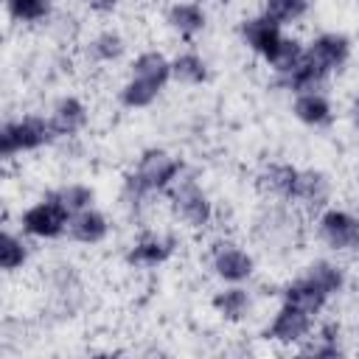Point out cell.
Returning <instances> with one entry per match:
<instances>
[{"mask_svg": "<svg viewBox=\"0 0 359 359\" xmlns=\"http://www.w3.org/2000/svg\"><path fill=\"white\" fill-rule=\"evenodd\" d=\"M53 135L56 132H53L50 121H42V118H22L17 123H6L0 132V154L11 157L14 151L36 149V146L48 143Z\"/></svg>", "mask_w": 359, "mask_h": 359, "instance_id": "obj_1", "label": "cell"}, {"mask_svg": "<svg viewBox=\"0 0 359 359\" xmlns=\"http://www.w3.org/2000/svg\"><path fill=\"white\" fill-rule=\"evenodd\" d=\"M180 171V163L163 151V149H151L140 157L137 163V171L135 177L129 180V185L137 191V194H146V191H157L163 185H168V180H174V174Z\"/></svg>", "mask_w": 359, "mask_h": 359, "instance_id": "obj_2", "label": "cell"}, {"mask_svg": "<svg viewBox=\"0 0 359 359\" xmlns=\"http://www.w3.org/2000/svg\"><path fill=\"white\" fill-rule=\"evenodd\" d=\"M67 210L50 199V202H42V205H34L31 210H25L22 216V227L34 236H42V238H50V236H59L67 224Z\"/></svg>", "mask_w": 359, "mask_h": 359, "instance_id": "obj_3", "label": "cell"}, {"mask_svg": "<svg viewBox=\"0 0 359 359\" xmlns=\"http://www.w3.org/2000/svg\"><path fill=\"white\" fill-rule=\"evenodd\" d=\"M323 238L334 247V250H353L359 247V222L351 213L342 210H328L320 222Z\"/></svg>", "mask_w": 359, "mask_h": 359, "instance_id": "obj_4", "label": "cell"}, {"mask_svg": "<svg viewBox=\"0 0 359 359\" xmlns=\"http://www.w3.org/2000/svg\"><path fill=\"white\" fill-rule=\"evenodd\" d=\"M174 208L177 213L194 224V227H202L208 219H210V202L205 199V194L196 188V182H185L174 191Z\"/></svg>", "mask_w": 359, "mask_h": 359, "instance_id": "obj_5", "label": "cell"}, {"mask_svg": "<svg viewBox=\"0 0 359 359\" xmlns=\"http://www.w3.org/2000/svg\"><path fill=\"white\" fill-rule=\"evenodd\" d=\"M306 56L314 62V67H317L320 73H328L331 67H337V65L345 62V56H348V42H345V36L323 34L320 39L311 42V50H309Z\"/></svg>", "mask_w": 359, "mask_h": 359, "instance_id": "obj_6", "label": "cell"}, {"mask_svg": "<svg viewBox=\"0 0 359 359\" xmlns=\"http://www.w3.org/2000/svg\"><path fill=\"white\" fill-rule=\"evenodd\" d=\"M306 331H309V314L286 303V306L278 311V317H275V323H272V328H269V337H272V339H280V342H294V339H300Z\"/></svg>", "mask_w": 359, "mask_h": 359, "instance_id": "obj_7", "label": "cell"}, {"mask_svg": "<svg viewBox=\"0 0 359 359\" xmlns=\"http://www.w3.org/2000/svg\"><path fill=\"white\" fill-rule=\"evenodd\" d=\"M244 36H247V42L258 50V53H264L266 59L275 53V48L280 45V31H278V22L272 20V17H258V20H250L247 25H244Z\"/></svg>", "mask_w": 359, "mask_h": 359, "instance_id": "obj_8", "label": "cell"}, {"mask_svg": "<svg viewBox=\"0 0 359 359\" xmlns=\"http://www.w3.org/2000/svg\"><path fill=\"white\" fill-rule=\"evenodd\" d=\"M213 264H216V272H219L222 278H227V280H244V278L252 272V258H250L247 252L230 247V244L222 247V250H216Z\"/></svg>", "mask_w": 359, "mask_h": 359, "instance_id": "obj_9", "label": "cell"}, {"mask_svg": "<svg viewBox=\"0 0 359 359\" xmlns=\"http://www.w3.org/2000/svg\"><path fill=\"white\" fill-rule=\"evenodd\" d=\"M325 292L314 283V280H297V283H292L289 289H286V303L289 306H294V309H300V311H306V314H314V311H320L323 309V303H325Z\"/></svg>", "mask_w": 359, "mask_h": 359, "instance_id": "obj_10", "label": "cell"}, {"mask_svg": "<svg viewBox=\"0 0 359 359\" xmlns=\"http://www.w3.org/2000/svg\"><path fill=\"white\" fill-rule=\"evenodd\" d=\"M84 121H87V112H84L81 101L65 98V101L56 104L53 118H50V126H53L56 135H73V132H79L84 126Z\"/></svg>", "mask_w": 359, "mask_h": 359, "instance_id": "obj_11", "label": "cell"}, {"mask_svg": "<svg viewBox=\"0 0 359 359\" xmlns=\"http://www.w3.org/2000/svg\"><path fill=\"white\" fill-rule=\"evenodd\" d=\"M294 199H303L306 205H323L328 199V180L320 171H297V182H294Z\"/></svg>", "mask_w": 359, "mask_h": 359, "instance_id": "obj_12", "label": "cell"}, {"mask_svg": "<svg viewBox=\"0 0 359 359\" xmlns=\"http://www.w3.org/2000/svg\"><path fill=\"white\" fill-rule=\"evenodd\" d=\"M70 233H73V238H79L84 244H95V241H101L107 236V219L101 213H95V210L87 208V210H81V213L73 216Z\"/></svg>", "mask_w": 359, "mask_h": 359, "instance_id": "obj_13", "label": "cell"}, {"mask_svg": "<svg viewBox=\"0 0 359 359\" xmlns=\"http://www.w3.org/2000/svg\"><path fill=\"white\" fill-rule=\"evenodd\" d=\"M132 67H135V79H143V81H149L154 87H163L165 79L171 76V65L160 53H143Z\"/></svg>", "mask_w": 359, "mask_h": 359, "instance_id": "obj_14", "label": "cell"}, {"mask_svg": "<svg viewBox=\"0 0 359 359\" xmlns=\"http://www.w3.org/2000/svg\"><path fill=\"white\" fill-rule=\"evenodd\" d=\"M294 182H297V168H292V165H269L261 174V188L280 194V196H292Z\"/></svg>", "mask_w": 359, "mask_h": 359, "instance_id": "obj_15", "label": "cell"}, {"mask_svg": "<svg viewBox=\"0 0 359 359\" xmlns=\"http://www.w3.org/2000/svg\"><path fill=\"white\" fill-rule=\"evenodd\" d=\"M294 115L306 123H323L328 118V104L323 95L317 93H303L297 101H294Z\"/></svg>", "mask_w": 359, "mask_h": 359, "instance_id": "obj_16", "label": "cell"}, {"mask_svg": "<svg viewBox=\"0 0 359 359\" xmlns=\"http://www.w3.org/2000/svg\"><path fill=\"white\" fill-rule=\"evenodd\" d=\"M168 22H171L180 34H194V31H199V28L205 25V17H202V11H199L196 6L182 3V6H174V8L168 11Z\"/></svg>", "mask_w": 359, "mask_h": 359, "instance_id": "obj_17", "label": "cell"}, {"mask_svg": "<svg viewBox=\"0 0 359 359\" xmlns=\"http://www.w3.org/2000/svg\"><path fill=\"white\" fill-rule=\"evenodd\" d=\"M168 244L165 241H157V238H143L132 252H129V261L132 264H160V261H165L168 258Z\"/></svg>", "mask_w": 359, "mask_h": 359, "instance_id": "obj_18", "label": "cell"}, {"mask_svg": "<svg viewBox=\"0 0 359 359\" xmlns=\"http://www.w3.org/2000/svg\"><path fill=\"white\" fill-rule=\"evenodd\" d=\"M171 73H174V79H177V81H185V84H199V81L205 79V65H202V59H199V56L185 53V56L174 59Z\"/></svg>", "mask_w": 359, "mask_h": 359, "instance_id": "obj_19", "label": "cell"}, {"mask_svg": "<svg viewBox=\"0 0 359 359\" xmlns=\"http://www.w3.org/2000/svg\"><path fill=\"white\" fill-rule=\"evenodd\" d=\"M53 199H56L67 213H81V210H87V205L93 202V191L84 188V185H67V188H62Z\"/></svg>", "mask_w": 359, "mask_h": 359, "instance_id": "obj_20", "label": "cell"}, {"mask_svg": "<svg viewBox=\"0 0 359 359\" xmlns=\"http://www.w3.org/2000/svg\"><path fill=\"white\" fill-rule=\"evenodd\" d=\"M157 93H160V87H154V84H149V81L132 76V81L123 87V95H121V98H123L126 107H146V104L154 101Z\"/></svg>", "mask_w": 359, "mask_h": 359, "instance_id": "obj_21", "label": "cell"}, {"mask_svg": "<svg viewBox=\"0 0 359 359\" xmlns=\"http://www.w3.org/2000/svg\"><path fill=\"white\" fill-rule=\"evenodd\" d=\"M309 280H314L325 294H331V292H337L342 286V272L334 264L320 261V264H311L309 266Z\"/></svg>", "mask_w": 359, "mask_h": 359, "instance_id": "obj_22", "label": "cell"}, {"mask_svg": "<svg viewBox=\"0 0 359 359\" xmlns=\"http://www.w3.org/2000/svg\"><path fill=\"white\" fill-rule=\"evenodd\" d=\"M300 59H303V50H300V45H297L294 39H280V45L275 48V53L269 56V62L275 65V70L283 73V76H286Z\"/></svg>", "mask_w": 359, "mask_h": 359, "instance_id": "obj_23", "label": "cell"}, {"mask_svg": "<svg viewBox=\"0 0 359 359\" xmlns=\"http://www.w3.org/2000/svg\"><path fill=\"white\" fill-rule=\"evenodd\" d=\"M213 306H216L227 320H238V317L244 314V309H247V292H241V289H227V292H222V294L213 297Z\"/></svg>", "mask_w": 359, "mask_h": 359, "instance_id": "obj_24", "label": "cell"}, {"mask_svg": "<svg viewBox=\"0 0 359 359\" xmlns=\"http://www.w3.org/2000/svg\"><path fill=\"white\" fill-rule=\"evenodd\" d=\"M22 261H25L22 241H17L11 233H3V238H0V264H3V269H17Z\"/></svg>", "mask_w": 359, "mask_h": 359, "instance_id": "obj_25", "label": "cell"}, {"mask_svg": "<svg viewBox=\"0 0 359 359\" xmlns=\"http://www.w3.org/2000/svg\"><path fill=\"white\" fill-rule=\"evenodd\" d=\"M306 11V0H266V17L275 22L283 20H297Z\"/></svg>", "mask_w": 359, "mask_h": 359, "instance_id": "obj_26", "label": "cell"}, {"mask_svg": "<svg viewBox=\"0 0 359 359\" xmlns=\"http://www.w3.org/2000/svg\"><path fill=\"white\" fill-rule=\"evenodd\" d=\"M48 8H50L48 0H8V11L17 20H28V22L42 20L48 14Z\"/></svg>", "mask_w": 359, "mask_h": 359, "instance_id": "obj_27", "label": "cell"}, {"mask_svg": "<svg viewBox=\"0 0 359 359\" xmlns=\"http://www.w3.org/2000/svg\"><path fill=\"white\" fill-rule=\"evenodd\" d=\"M90 50H93V56L109 62V59L121 56V50H123V39H121L118 34H101V36L90 45Z\"/></svg>", "mask_w": 359, "mask_h": 359, "instance_id": "obj_28", "label": "cell"}, {"mask_svg": "<svg viewBox=\"0 0 359 359\" xmlns=\"http://www.w3.org/2000/svg\"><path fill=\"white\" fill-rule=\"evenodd\" d=\"M337 325H325L323 331H320V339H317V345H309L306 348V353H311V356H339V348H337Z\"/></svg>", "mask_w": 359, "mask_h": 359, "instance_id": "obj_29", "label": "cell"}, {"mask_svg": "<svg viewBox=\"0 0 359 359\" xmlns=\"http://www.w3.org/2000/svg\"><path fill=\"white\" fill-rule=\"evenodd\" d=\"M115 3L118 0H87V6L95 11H109V8H115Z\"/></svg>", "mask_w": 359, "mask_h": 359, "instance_id": "obj_30", "label": "cell"}, {"mask_svg": "<svg viewBox=\"0 0 359 359\" xmlns=\"http://www.w3.org/2000/svg\"><path fill=\"white\" fill-rule=\"evenodd\" d=\"M356 123H359V104H356Z\"/></svg>", "mask_w": 359, "mask_h": 359, "instance_id": "obj_31", "label": "cell"}]
</instances>
